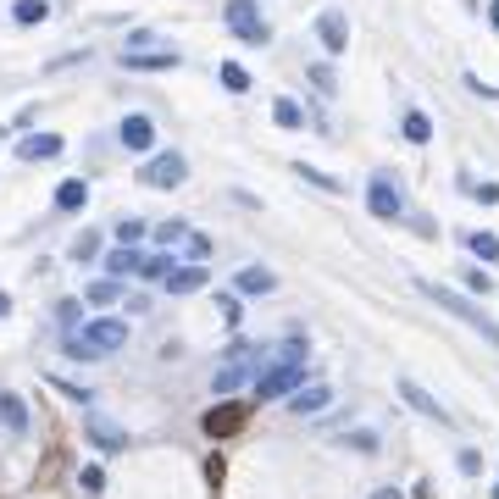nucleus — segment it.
Wrapping results in <instances>:
<instances>
[{
  "label": "nucleus",
  "instance_id": "nucleus-4",
  "mask_svg": "<svg viewBox=\"0 0 499 499\" xmlns=\"http://www.w3.org/2000/svg\"><path fill=\"white\" fill-rule=\"evenodd\" d=\"M222 23L234 28V39H239V45H250V50L273 45V23L261 17L256 0H227V6H222Z\"/></svg>",
  "mask_w": 499,
  "mask_h": 499
},
{
  "label": "nucleus",
  "instance_id": "nucleus-35",
  "mask_svg": "<svg viewBox=\"0 0 499 499\" xmlns=\"http://www.w3.org/2000/svg\"><path fill=\"white\" fill-rule=\"evenodd\" d=\"M117 295H122V283H117V278H106V283H95V288H89V300H100V305L117 300Z\"/></svg>",
  "mask_w": 499,
  "mask_h": 499
},
{
  "label": "nucleus",
  "instance_id": "nucleus-29",
  "mask_svg": "<svg viewBox=\"0 0 499 499\" xmlns=\"http://www.w3.org/2000/svg\"><path fill=\"white\" fill-rule=\"evenodd\" d=\"M217 305H222V322H227V327H239V317H244L239 295H217Z\"/></svg>",
  "mask_w": 499,
  "mask_h": 499
},
{
  "label": "nucleus",
  "instance_id": "nucleus-2",
  "mask_svg": "<svg viewBox=\"0 0 499 499\" xmlns=\"http://www.w3.org/2000/svg\"><path fill=\"white\" fill-rule=\"evenodd\" d=\"M122 344H128V322H117V317H95L78 333H67V356L73 361H106Z\"/></svg>",
  "mask_w": 499,
  "mask_h": 499
},
{
  "label": "nucleus",
  "instance_id": "nucleus-15",
  "mask_svg": "<svg viewBox=\"0 0 499 499\" xmlns=\"http://www.w3.org/2000/svg\"><path fill=\"white\" fill-rule=\"evenodd\" d=\"M17 156L23 161H50V156H61V139L56 134H28L23 144H17Z\"/></svg>",
  "mask_w": 499,
  "mask_h": 499
},
{
  "label": "nucleus",
  "instance_id": "nucleus-25",
  "mask_svg": "<svg viewBox=\"0 0 499 499\" xmlns=\"http://www.w3.org/2000/svg\"><path fill=\"white\" fill-rule=\"evenodd\" d=\"M139 278H161L166 283V278H173V256H166V250H150V256L139 261Z\"/></svg>",
  "mask_w": 499,
  "mask_h": 499
},
{
  "label": "nucleus",
  "instance_id": "nucleus-24",
  "mask_svg": "<svg viewBox=\"0 0 499 499\" xmlns=\"http://www.w3.org/2000/svg\"><path fill=\"white\" fill-rule=\"evenodd\" d=\"M12 17H17L23 28H34V23H45V17H50V0H17Z\"/></svg>",
  "mask_w": 499,
  "mask_h": 499
},
{
  "label": "nucleus",
  "instance_id": "nucleus-40",
  "mask_svg": "<svg viewBox=\"0 0 499 499\" xmlns=\"http://www.w3.org/2000/svg\"><path fill=\"white\" fill-rule=\"evenodd\" d=\"M461 472L477 477V472H483V455H477V449H461Z\"/></svg>",
  "mask_w": 499,
  "mask_h": 499
},
{
  "label": "nucleus",
  "instance_id": "nucleus-43",
  "mask_svg": "<svg viewBox=\"0 0 499 499\" xmlns=\"http://www.w3.org/2000/svg\"><path fill=\"white\" fill-rule=\"evenodd\" d=\"M488 499H499V483H494V488H488Z\"/></svg>",
  "mask_w": 499,
  "mask_h": 499
},
{
  "label": "nucleus",
  "instance_id": "nucleus-16",
  "mask_svg": "<svg viewBox=\"0 0 499 499\" xmlns=\"http://www.w3.org/2000/svg\"><path fill=\"white\" fill-rule=\"evenodd\" d=\"M234 288H239V295H273V288H278V278L266 273V266H244V273L234 278Z\"/></svg>",
  "mask_w": 499,
  "mask_h": 499
},
{
  "label": "nucleus",
  "instance_id": "nucleus-38",
  "mask_svg": "<svg viewBox=\"0 0 499 499\" xmlns=\"http://www.w3.org/2000/svg\"><path fill=\"white\" fill-rule=\"evenodd\" d=\"M189 256L205 266V256H211V239H205V234H189Z\"/></svg>",
  "mask_w": 499,
  "mask_h": 499
},
{
  "label": "nucleus",
  "instance_id": "nucleus-39",
  "mask_svg": "<svg viewBox=\"0 0 499 499\" xmlns=\"http://www.w3.org/2000/svg\"><path fill=\"white\" fill-rule=\"evenodd\" d=\"M472 195L483 200V205H499V183H472Z\"/></svg>",
  "mask_w": 499,
  "mask_h": 499
},
{
  "label": "nucleus",
  "instance_id": "nucleus-41",
  "mask_svg": "<svg viewBox=\"0 0 499 499\" xmlns=\"http://www.w3.org/2000/svg\"><path fill=\"white\" fill-rule=\"evenodd\" d=\"M12 317V295H6V288H0V322H6Z\"/></svg>",
  "mask_w": 499,
  "mask_h": 499
},
{
  "label": "nucleus",
  "instance_id": "nucleus-10",
  "mask_svg": "<svg viewBox=\"0 0 499 499\" xmlns=\"http://www.w3.org/2000/svg\"><path fill=\"white\" fill-rule=\"evenodd\" d=\"M205 283H211V266L189 261V266H173V278H166V295H195V288H205Z\"/></svg>",
  "mask_w": 499,
  "mask_h": 499
},
{
  "label": "nucleus",
  "instance_id": "nucleus-12",
  "mask_svg": "<svg viewBox=\"0 0 499 499\" xmlns=\"http://www.w3.org/2000/svg\"><path fill=\"white\" fill-rule=\"evenodd\" d=\"M178 50H139V56H122V67L128 73H173L178 67Z\"/></svg>",
  "mask_w": 499,
  "mask_h": 499
},
{
  "label": "nucleus",
  "instance_id": "nucleus-37",
  "mask_svg": "<svg viewBox=\"0 0 499 499\" xmlns=\"http://www.w3.org/2000/svg\"><path fill=\"white\" fill-rule=\"evenodd\" d=\"M466 89H472V95H483V100H499V89H494V83H483L477 73H466Z\"/></svg>",
  "mask_w": 499,
  "mask_h": 499
},
{
  "label": "nucleus",
  "instance_id": "nucleus-30",
  "mask_svg": "<svg viewBox=\"0 0 499 499\" xmlns=\"http://www.w3.org/2000/svg\"><path fill=\"white\" fill-rule=\"evenodd\" d=\"M95 250H100L95 234H78V239H73V261H95Z\"/></svg>",
  "mask_w": 499,
  "mask_h": 499
},
{
  "label": "nucleus",
  "instance_id": "nucleus-27",
  "mask_svg": "<svg viewBox=\"0 0 499 499\" xmlns=\"http://www.w3.org/2000/svg\"><path fill=\"white\" fill-rule=\"evenodd\" d=\"M466 288H472V295H483V300H488V288H494V278L483 273V266H466Z\"/></svg>",
  "mask_w": 499,
  "mask_h": 499
},
{
  "label": "nucleus",
  "instance_id": "nucleus-3",
  "mask_svg": "<svg viewBox=\"0 0 499 499\" xmlns=\"http://www.w3.org/2000/svg\"><path fill=\"white\" fill-rule=\"evenodd\" d=\"M416 288H422V295H427L433 305H439V311H449V317H461V322H466L472 333H483V339H488V344L499 349V322H494V317H488V311L477 305V300H466L461 288H449V283H427V278L416 283Z\"/></svg>",
  "mask_w": 499,
  "mask_h": 499
},
{
  "label": "nucleus",
  "instance_id": "nucleus-34",
  "mask_svg": "<svg viewBox=\"0 0 499 499\" xmlns=\"http://www.w3.org/2000/svg\"><path fill=\"white\" fill-rule=\"evenodd\" d=\"M311 83H317L322 95H333V89H339V83H333V67H327V61H317V67H311Z\"/></svg>",
  "mask_w": 499,
  "mask_h": 499
},
{
  "label": "nucleus",
  "instance_id": "nucleus-36",
  "mask_svg": "<svg viewBox=\"0 0 499 499\" xmlns=\"http://www.w3.org/2000/svg\"><path fill=\"white\" fill-rule=\"evenodd\" d=\"M56 388L67 394V400H78V405H89V394H95V388H83V383H61V378H56Z\"/></svg>",
  "mask_w": 499,
  "mask_h": 499
},
{
  "label": "nucleus",
  "instance_id": "nucleus-18",
  "mask_svg": "<svg viewBox=\"0 0 499 499\" xmlns=\"http://www.w3.org/2000/svg\"><path fill=\"white\" fill-rule=\"evenodd\" d=\"M89 439H95L100 449H106V455H117L122 444H128V433H122V427H111V422H100V416H89Z\"/></svg>",
  "mask_w": 499,
  "mask_h": 499
},
{
  "label": "nucleus",
  "instance_id": "nucleus-13",
  "mask_svg": "<svg viewBox=\"0 0 499 499\" xmlns=\"http://www.w3.org/2000/svg\"><path fill=\"white\" fill-rule=\"evenodd\" d=\"M239 422H244V405H211V411H205V433H211V439L239 433Z\"/></svg>",
  "mask_w": 499,
  "mask_h": 499
},
{
  "label": "nucleus",
  "instance_id": "nucleus-42",
  "mask_svg": "<svg viewBox=\"0 0 499 499\" xmlns=\"http://www.w3.org/2000/svg\"><path fill=\"white\" fill-rule=\"evenodd\" d=\"M372 499H405L400 488H378V494H372Z\"/></svg>",
  "mask_w": 499,
  "mask_h": 499
},
{
  "label": "nucleus",
  "instance_id": "nucleus-8",
  "mask_svg": "<svg viewBox=\"0 0 499 499\" xmlns=\"http://www.w3.org/2000/svg\"><path fill=\"white\" fill-rule=\"evenodd\" d=\"M400 400H405L411 411H422L427 422H439V427H449V411H444L439 400H433V394H427L422 383H416V378H400Z\"/></svg>",
  "mask_w": 499,
  "mask_h": 499
},
{
  "label": "nucleus",
  "instance_id": "nucleus-6",
  "mask_svg": "<svg viewBox=\"0 0 499 499\" xmlns=\"http://www.w3.org/2000/svg\"><path fill=\"white\" fill-rule=\"evenodd\" d=\"M189 178V161H183L178 150H161V156H150L139 166V183L144 189H178V183Z\"/></svg>",
  "mask_w": 499,
  "mask_h": 499
},
{
  "label": "nucleus",
  "instance_id": "nucleus-33",
  "mask_svg": "<svg viewBox=\"0 0 499 499\" xmlns=\"http://www.w3.org/2000/svg\"><path fill=\"white\" fill-rule=\"evenodd\" d=\"M344 444H356L361 455H378V433H366V427L361 433H344Z\"/></svg>",
  "mask_w": 499,
  "mask_h": 499
},
{
  "label": "nucleus",
  "instance_id": "nucleus-1",
  "mask_svg": "<svg viewBox=\"0 0 499 499\" xmlns=\"http://www.w3.org/2000/svg\"><path fill=\"white\" fill-rule=\"evenodd\" d=\"M250 388H256V400H283V394H300L305 388V344L300 339L278 344V356L256 372V383H250Z\"/></svg>",
  "mask_w": 499,
  "mask_h": 499
},
{
  "label": "nucleus",
  "instance_id": "nucleus-22",
  "mask_svg": "<svg viewBox=\"0 0 499 499\" xmlns=\"http://www.w3.org/2000/svg\"><path fill=\"white\" fill-rule=\"evenodd\" d=\"M400 134H405L411 144H427V139H433V122H427V111H416V106H411V111L400 117Z\"/></svg>",
  "mask_w": 499,
  "mask_h": 499
},
{
  "label": "nucleus",
  "instance_id": "nucleus-20",
  "mask_svg": "<svg viewBox=\"0 0 499 499\" xmlns=\"http://www.w3.org/2000/svg\"><path fill=\"white\" fill-rule=\"evenodd\" d=\"M466 244H472V256H477V261L499 266V234H488V227H472V234H466Z\"/></svg>",
  "mask_w": 499,
  "mask_h": 499
},
{
  "label": "nucleus",
  "instance_id": "nucleus-44",
  "mask_svg": "<svg viewBox=\"0 0 499 499\" xmlns=\"http://www.w3.org/2000/svg\"><path fill=\"white\" fill-rule=\"evenodd\" d=\"M494 17H499V12H494Z\"/></svg>",
  "mask_w": 499,
  "mask_h": 499
},
{
  "label": "nucleus",
  "instance_id": "nucleus-5",
  "mask_svg": "<svg viewBox=\"0 0 499 499\" xmlns=\"http://www.w3.org/2000/svg\"><path fill=\"white\" fill-rule=\"evenodd\" d=\"M366 211L378 222H405V189L394 183V173H372L366 183Z\"/></svg>",
  "mask_w": 499,
  "mask_h": 499
},
{
  "label": "nucleus",
  "instance_id": "nucleus-31",
  "mask_svg": "<svg viewBox=\"0 0 499 499\" xmlns=\"http://www.w3.org/2000/svg\"><path fill=\"white\" fill-rule=\"evenodd\" d=\"M156 239H161V244H178V239L189 244V227H183V222H161V227H156Z\"/></svg>",
  "mask_w": 499,
  "mask_h": 499
},
{
  "label": "nucleus",
  "instance_id": "nucleus-14",
  "mask_svg": "<svg viewBox=\"0 0 499 499\" xmlns=\"http://www.w3.org/2000/svg\"><path fill=\"white\" fill-rule=\"evenodd\" d=\"M89 205V183L83 178H61L56 183V211H83Z\"/></svg>",
  "mask_w": 499,
  "mask_h": 499
},
{
  "label": "nucleus",
  "instance_id": "nucleus-26",
  "mask_svg": "<svg viewBox=\"0 0 499 499\" xmlns=\"http://www.w3.org/2000/svg\"><path fill=\"white\" fill-rule=\"evenodd\" d=\"M295 173H300L305 183H317V189H327V195H339V189H344V183L333 178V173H322V166H305V161H295Z\"/></svg>",
  "mask_w": 499,
  "mask_h": 499
},
{
  "label": "nucleus",
  "instance_id": "nucleus-23",
  "mask_svg": "<svg viewBox=\"0 0 499 499\" xmlns=\"http://www.w3.org/2000/svg\"><path fill=\"white\" fill-rule=\"evenodd\" d=\"M217 78H222V89H227V95H250V73L239 67V61H222Z\"/></svg>",
  "mask_w": 499,
  "mask_h": 499
},
{
  "label": "nucleus",
  "instance_id": "nucleus-28",
  "mask_svg": "<svg viewBox=\"0 0 499 499\" xmlns=\"http://www.w3.org/2000/svg\"><path fill=\"white\" fill-rule=\"evenodd\" d=\"M139 239H144V222L122 217V222H117V244H139Z\"/></svg>",
  "mask_w": 499,
  "mask_h": 499
},
{
  "label": "nucleus",
  "instance_id": "nucleus-17",
  "mask_svg": "<svg viewBox=\"0 0 499 499\" xmlns=\"http://www.w3.org/2000/svg\"><path fill=\"white\" fill-rule=\"evenodd\" d=\"M139 261H144V256H139L134 244H117L111 256H106V278H128V273H139Z\"/></svg>",
  "mask_w": 499,
  "mask_h": 499
},
{
  "label": "nucleus",
  "instance_id": "nucleus-9",
  "mask_svg": "<svg viewBox=\"0 0 499 499\" xmlns=\"http://www.w3.org/2000/svg\"><path fill=\"white\" fill-rule=\"evenodd\" d=\"M117 139H122V150H150V144H156V122L144 111H128L122 128H117Z\"/></svg>",
  "mask_w": 499,
  "mask_h": 499
},
{
  "label": "nucleus",
  "instance_id": "nucleus-11",
  "mask_svg": "<svg viewBox=\"0 0 499 499\" xmlns=\"http://www.w3.org/2000/svg\"><path fill=\"white\" fill-rule=\"evenodd\" d=\"M327 405H333V388L327 383H305L300 394H288V411H295V416H317Z\"/></svg>",
  "mask_w": 499,
  "mask_h": 499
},
{
  "label": "nucleus",
  "instance_id": "nucleus-19",
  "mask_svg": "<svg viewBox=\"0 0 499 499\" xmlns=\"http://www.w3.org/2000/svg\"><path fill=\"white\" fill-rule=\"evenodd\" d=\"M0 422H6L17 439H23V433H28V405L17 400V394H0Z\"/></svg>",
  "mask_w": 499,
  "mask_h": 499
},
{
  "label": "nucleus",
  "instance_id": "nucleus-21",
  "mask_svg": "<svg viewBox=\"0 0 499 499\" xmlns=\"http://www.w3.org/2000/svg\"><path fill=\"white\" fill-rule=\"evenodd\" d=\"M273 122H278V128H288V134H295V128H305V106H300V100H273Z\"/></svg>",
  "mask_w": 499,
  "mask_h": 499
},
{
  "label": "nucleus",
  "instance_id": "nucleus-7",
  "mask_svg": "<svg viewBox=\"0 0 499 499\" xmlns=\"http://www.w3.org/2000/svg\"><path fill=\"white\" fill-rule=\"evenodd\" d=\"M317 39H322L327 56H344V50H349V17H344L339 6H327V12L317 17Z\"/></svg>",
  "mask_w": 499,
  "mask_h": 499
},
{
  "label": "nucleus",
  "instance_id": "nucleus-32",
  "mask_svg": "<svg viewBox=\"0 0 499 499\" xmlns=\"http://www.w3.org/2000/svg\"><path fill=\"white\" fill-rule=\"evenodd\" d=\"M78 483H83V494H100V488H106V472H100V466H83Z\"/></svg>",
  "mask_w": 499,
  "mask_h": 499
}]
</instances>
